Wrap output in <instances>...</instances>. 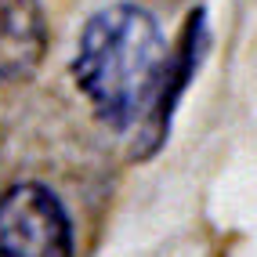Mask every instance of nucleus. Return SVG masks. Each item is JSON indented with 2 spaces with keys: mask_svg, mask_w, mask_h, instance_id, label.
Here are the masks:
<instances>
[{
  "mask_svg": "<svg viewBox=\"0 0 257 257\" xmlns=\"http://www.w3.org/2000/svg\"><path fill=\"white\" fill-rule=\"evenodd\" d=\"M170 47L163 29L138 4H109L83 22L73 55L76 91L112 131L142 127L156 105Z\"/></svg>",
  "mask_w": 257,
  "mask_h": 257,
  "instance_id": "f257e3e1",
  "label": "nucleus"
},
{
  "mask_svg": "<svg viewBox=\"0 0 257 257\" xmlns=\"http://www.w3.org/2000/svg\"><path fill=\"white\" fill-rule=\"evenodd\" d=\"M0 257H73V221L40 181L11 185L0 196Z\"/></svg>",
  "mask_w": 257,
  "mask_h": 257,
  "instance_id": "f03ea898",
  "label": "nucleus"
},
{
  "mask_svg": "<svg viewBox=\"0 0 257 257\" xmlns=\"http://www.w3.org/2000/svg\"><path fill=\"white\" fill-rule=\"evenodd\" d=\"M47 55V15L40 0H0V83H22Z\"/></svg>",
  "mask_w": 257,
  "mask_h": 257,
  "instance_id": "20e7f679",
  "label": "nucleus"
},
{
  "mask_svg": "<svg viewBox=\"0 0 257 257\" xmlns=\"http://www.w3.org/2000/svg\"><path fill=\"white\" fill-rule=\"evenodd\" d=\"M207 47H210L207 15L196 11V15H188V22H185V29H181L178 44L170 47V58H167V73H163V80H160L156 105L149 109V116L142 119V127H138V149H134V156H138V160H149L152 152H156V149L167 142L170 119H174V109H178L181 94L188 91L192 76L199 73Z\"/></svg>",
  "mask_w": 257,
  "mask_h": 257,
  "instance_id": "7ed1b4c3",
  "label": "nucleus"
}]
</instances>
